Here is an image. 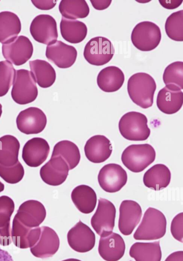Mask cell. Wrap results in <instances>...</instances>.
Returning <instances> with one entry per match:
<instances>
[{"instance_id": "cell-1", "label": "cell", "mask_w": 183, "mask_h": 261, "mask_svg": "<svg viewBox=\"0 0 183 261\" xmlns=\"http://www.w3.org/2000/svg\"><path fill=\"white\" fill-rule=\"evenodd\" d=\"M156 88L154 79L149 74L138 72L132 75L127 82L128 95L135 104L143 109L152 106Z\"/></svg>"}, {"instance_id": "cell-2", "label": "cell", "mask_w": 183, "mask_h": 261, "mask_svg": "<svg viewBox=\"0 0 183 261\" xmlns=\"http://www.w3.org/2000/svg\"><path fill=\"white\" fill-rule=\"evenodd\" d=\"M167 221L160 211L148 207L134 234L137 240H155L162 238L166 231Z\"/></svg>"}, {"instance_id": "cell-3", "label": "cell", "mask_w": 183, "mask_h": 261, "mask_svg": "<svg viewBox=\"0 0 183 261\" xmlns=\"http://www.w3.org/2000/svg\"><path fill=\"white\" fill-rule=\"evenodd\" d=\"M155 159V150L149 144L130 145L121 154L123 165L135 173L143 171L154 162Z\"/></svg>"}, {"instance_id": "cell-4", "label": "cell", "mask_w": 183, "mask_h": 261, "mask_svg": "<svg viewBox=\"0 0 183 261\" xmlns=\"http://www.w3.org/2000/svg\"><path fill=\"white\" fill-rule=\"evenodd\" d=\"M118 127L122 137L130 141H144L150 134L146 116L138 112L124 114L119 120Z\"/></svg>"}, {"instance_id": "cell-5", "label": "cell", "mask_w": 183, "mask_h": 261, "mask_svg": "<svg viewBox=\"0 0 183 261\" xmlns=\"http://www.w3.org/2000/svg\"><path fill=\"white\" fill-rule=\"evenodd\" d=\"M37 96V87L31 72L24 69L16 70L11 90L13 100L18 104L25 105L34 101Z\"/></svg>"}, {"instance_id": "cell-6", "label": "cell", "mask_w": 183, "mask_h": 261, "mask_svg": "<svg viewBox=\"0 0 183 261\" xmlns=\"http://www.w3.org/2000/svg\"><path fill=\"white\" fill-rule=\"evenodd\" d=\"M162 35L160 28L155 23L142 21L134 28L131 41L139 50L144 51L155 49L160 44Z\"/></svg>"}, {"instance_id": "cell-7", "label": "cell", "mask_w": 183, "mask_h": 261, "mask_svg": "<svg viewBox=\"0 0 183 261\" xmlns=\"http://www.w3.org/2000/svg\"><path fill=\"white\" fill-rule=\"evenodd\" d=\"M115 53L114 47L110 40L98 36L91 39L86 44L84 57L90 64L101 66L108 63Z\"/></svg>"}, {"instance_id": "cell-8", "label": "cell", "mask_w": 183, "mask_h": 261, "mask_svg": "<svg viewBox=\"0 0 183 261\" xmlns=\"http://www.w3.org/2000/svg\"><path fill=\"white\" fill-rule=\"evenodd\" d=\"M116 208L110 201L100 198L96 211L91 218V224L100 237L113 232L115 226Z\"/></svg>"}, {"instance_id": "cell-9", "label": "cell", "mask_w": 183, "mask_h": 261, "mask_svg": "<svg viewBox=\"0 0 183 261\" xmlns=\"http://www.w3.org/2000/svg\"><path fill=\"white\" fill-rule=\"evenodd\" d=\"M33 46L30 39L20 35L3 44L2 54L5 59L16 66L23 65L32 57Z\"/></svg>"}, {"instance_id": "cell-10", "label": "cell", "mask_w": 183, "mask_h": 261, "mask_svg": "<svg viewBox=\"0 0 183 261\" xmlns=\"http://www.w3.org/2000/svg\"><path fill=\"white\" fill-rule=\"evenodd\" d=\"M30 31L34 39L46 45L56 41L58 37L57 22L48 14H40L32 20Z\"/></svg>"}, {"instance_id": "cell-11", "label": "cell", "mask_w": 183, "mask_h": 261, "mask_svg": "<svg viewBox=\"0 0 183 261\" xmlns=\"http://www.w3.org/2000/svg\"><path fill=\"white\" fill-rule=\"evenodd\" d=\"M127 175L119 165L108 164L102 167L98 175L99 186L104 191L115 193L120 190L126 184Z\"/></svg>"}, {"instance_id": "cell-12", "label": "cell", "mask_w": 183, "mask_h": 261, "mask_svg": "<svg viewBox=\"0 0 183 261\" xmlns=\"http://www.w3.org/2000/svg\"><path fill=\"white\" fill-rule=\"evenodd\" d=\"M17 128L27 135L41 133L45 128L47 119L39 108L30 107L21 111L16 118Z\"/></svg>"}, {"instance_id": "cell-13", "label": "cell", "mask_w": 183, "mask_h": 261, "mask_svg": "<svg viewBox=\"0 0 183 261\" xmlns=\"http://www.w3.org/2000/svg\"><path fill=\"white\" fill-rule=\"evenodd\" d=\"M67 242L74 251L85 253L92 250L95 244V236L92 229L80 220L68 232Z\"/></svg>"}, {"instance_id": "cell-14", "label": "cell", "mask_w": 183, "mask_h": 261, "mask_svg": "<svg viewBox=\"0 0 183 261\" xmlns=\"http://www.w3.org/2000/svg\"><path fill=\"white\" fill-rule=\"evenodd\" d=\"M74 47L57 40L47 45L45 56L47 59L60 68H67L73 65L77 57Z\"/></svg>"}, {"instance_id": "cell-15", "label": "cell", "mask_w": 183, "mask_h": 261, "mask_svg": "<svg viewBox=\"0 0 183 261\" xmlns=\"http://www.w3.org/2000/svg\"><path fill=\"white\" fill-rule=\"evenodd\" d=\"M69 170L65 161L60 156H51L50 159L40 169V175L47 185L59 186L66 179Z\"/></svg>"}, {"instance_id": "cell-16", "label": "cell", "mask_w": 183, "mask_h": 261, "mask_svg": "<svg viewBox=\"0 0 183 261\" xmlns=\"http://www.w3.org/2000/svg\"><path fill=\"white\" fill-rule=\"evenodd\" d=\"M142 212L140 205L137 202L125 200L119 207L118 228L124 236L130 234L139 223Z\"/></svg>"}, {"instance_id": "cell-17", "label": "cell", "mask_w": 183, "mask_h": 261, "mask_svg": "<svg viewBox=\"0 0 183 261\" xmlns=\"http://www.w3.org/2000/svg\"><path fill=\"white\" fill-rule=\"evenodd\" d=\"M46 210L43 204L36 200H29L19 207L14 217L24 226L38 227L46 217Z\"/></svg>"}, {"instance_id": "cell-18", "label": "cell", "mask_w": 183, "mask_h": 261, "mask_svg": "<svg viewBox=\"0 0 183 261\" xmlns=\"http://www.w3.org/2000/svg\"><path fill=\"white\" fill-rule=\"evenodd\" d=\"M49 149V145L44 139L33 138L24 144L22 149V158L28 166L37 167L46 160Z\"/></svg>"}, {"instance_id": "cell-19", "label": "cell", "mask_w": 183, "mask_h": 261, "mask_svg": "<svg viewBox=\"0 0 183 261\" xmlns=\"http://www.w3.org/2000/svg\"><path fill=\"white\" fill-rule=\"evenodd\" d=\"M60 240L56 231L48 226L41 227L40 238L37 243L30 248L35 257L46 258L53 256L58 250Z\"/></svg>"}, {"instance_id": "cell-20", "label": "cell", "mask_w": 183, "mask_h": 261, "mask_svg": "<svg viewBox=\"0 0 183 261\" xmlns=\"http://www.w3.org/2000/svg\"><path fill=\"white\" fill-rule=\"evenodd\" d=\"M125 245L122 237L115 232L100 237L98 251L106 261H118L123 256Z\"/></svg>"}, {"instance_id": "cell-21", "label": "cell", "mask_w": 183, "mask_h": 261, "mask_svg": "<svg viewBox=\"0 0 183 261\" xmlns=\"http://www.w3.org/2000/svg\"><path fill=\"white\" fill-rule=\"evenodd\" d=\"M84 151L89 161L94 163H100L110 156L112 146L110 141L104 136L95 135L87 141Z\"/></svg>"}, {"instance_id": "cell-22", "label": "cell", "mask_w": 183, "mask_h": 261, "mask_svg": "<svg viewBox=\"0 0 183 261\" xmlns=\"http://www.w3.org/2000/svg\"><path fill=\"white\" fill-rule=\"evenodd\" d=\"M41 227L30 228L23 225L14 217L11 228L12 240L15 246L21 249L31 248L38 241Z\"/></svg>"}, {"instance_id": "cell-23", "label": "cell", "mask_w": 183, "mask_h": 261, "mask_svg": "<svg viewBox=\"0 0 183 261\" xmlns=\"http://www.w3.org/2000/svg\"><path fill=\"white\" fill-rule=\"evenodd\" d=\"M14 208V202L10 197L0 196V245L4 246L12 242L10 219Z\"/></svg>"}, {"instance_id": "cell-24", "label": "cell", "mask_w": 183, "mask_h": 261, "mask_svg": "<svg viewBox=\"0 0 183 261\" xmlns=\"http://www.w3.org/2000/svg\"><path fill=\"white\" fill-rule=\"evenodd\" d=\"M124 82L123 72L119 68L114 66L104 68L97 77L98 87L106 92H114L118 90Z\"/></svg>"}, {"instance_id": "cell-25", "label": "cell", "mask_w": 183, "mask_h": 261, "mask_svg": "<svg viewBox=\"0 0 183 261\" xmlns=\"http://www.w3.org/2000/svg\"><path fill=\"white\" fill-rule=\"evenodd\" d=\"M183 94L181 90L169 89L166 86L158 92L156 105L158 109L166 114H173L181 108Z\"/></svg>"}, {"instance_id": "cell-26", "label": "cell", "mask_w": 183, "mask_h": 261, "mask_svg": "<svg viewBox=\"0 0 183 261\" xmlns=\"http://www.w3.org/2000/svg\"><path fill=\"white\" fill-rule=\"evenodd\" d=\"M71 198L78 210L84 214L92 213L96 206L97 196L94 190L90 187L82 185L72 191Z\"/></svg>"}, {"instance_id": "cell-27", "label": "cell", "mask_w": 183, "mask_h": 261, "mask_svg": "<svg viewBox=\"0 0 183 261\" xmlns=\"http://www.w3.org/2000/svg\"><path fill=\"white\" fill-rule=\"evenodd\" d=\"M171 172L165 165L158 164L149 168L144 173L143 182L144 185L155 191L166 188L170 184Z\"/></svg>"}, {"instance_id": "cell-28", "label": "cell", "mask_w": 183, "mask_h": 261, "mask_svg": "<svg viewBox=\"0 0 183 261\" xmlns=\"http://www.w3.org/2000/svg\"><path fill=\"white\" fill-rule=\"evenodd\" d=\"M29 65L34 79L40 87L46 88L53 85L56 79V73L48 62L37 59L30 61Z\"/></svg>"}, {"instance_id": "cell-29", "label": "cell", "mask_w": 183, "mask_h": 261, "mask_svg": "<svg viewBox=\"0 0 183 261\" xmlns=\"http://www.w3.org/2000/svg\"><path fill=\"white\" fill-rule=\"evenodd\" d=\"M129 254L136 261H161L162 251L160 241L136 242L130 247Z\"/></svg>"}, {"instance_id": "cell-30", "label": "cell", "mask_w": 183, "mask_h": 261, "mask_svg": "<svg viewBox=\"0 0 183 261\" xmlns=\"http://www.w3.org/2000/svg\"><path fill=\"white\" fill-rule=\"evenodd\" d=\"M20 143L14 136L6 135L0 138V165L4 167L15 165L18 162Z\"/></svg>"}, {"instance_id": "cell-31", "label": "cell", "mask_w": 183, "mask_h": 261, "mask_svg": "<svg viewBox=\"0 0 183 261\" xmlns=\"http://www.w3.org/2000/svg\"><path fill=\"white\" fill-rule=\"evenodd\" d=\"M18 16L10 11L0 12V43H7L17 37L21 31Z\"/></svg>"}, {"instance_id": "cell-32", "label": "cell", "mask_w": 183, "mask_h": 261, "mask_svg": "<svg viewBox=\"0 0 183 261\" xmlns=\"http://www.w3.org/2000/svg\"><path fill=\"white\" fill-rule=\"evenodd\" d=\"M61 34L67 42L76 44L83 41L87 34V28L83 22L62 17L60 24Z\"/></svg>"}, {"instance_id": "cell-33", "label": "cell", "mask_w": 183, "mask_h": 261, "mask_svg": "<svg viewBox=\"0 0 183 261\" xmlns=\"http://www.w3.org/2000/svg\"><path fill=\"white\" fill-rule=\"evenodd\" d=\"M59 155L67 163L69 170L73 169L79 164L81 155L78 147L73 142L63 140L55 145L51 156Z\"/></svg>"}, {"instance_id": "cell-34", "label": "cell", "mask_w": 183, "mask_h": 261, "mask_svg": "<svg viewBox=\"0 0 183 261\" xmlns=\"http://www.w3.org/2000/svg\"><path fill=\"white\" fill-rule=\"evenodd\" d=\"M59 10L63 17L74 20L85 18L90 12L88 5L84 0H62Z\"/></svg>"}, {"instance_id": "cell-35", "label": "cell", "mask_w": 183, "mask_h": 261, "mask_svg": "<svg viewBox=\"0 0 183 261\" xmlns=\"http://www.w3.org/2000/svg\"><path fill=\"white\" fill-rule=\"evenodd\" d=\"M183 62L176 61L168 65L164 70L163 80L169 89L181 90L183 87Z\"/></svg>"}, {"instance_id": "cell-36", "label": "cell", "mask_w": 183, "mask_h": 261, "mask_svg": "<svg viewBox=\"0 0 183 261\" xmlns=\"http://www.w3.org/2000/svg\"><path fill=\"white\" fill-rule=\"evenodd\" d=\"M183 11L173 12L167 18L165 24L166 33L171 39L176 41H182Z\"/></svg>"}, {"instance_id": "cell-37", "label": "cell", "mask_w": 183, "mask_h": 261, "mask_svg": "<svg viewBox=\"0 0 183 261\" xmlns=\"http://www.w3.org/2000/svg\"><path fill=\"white\" fill-rule=\"evenodd\" d=\"M16 70L8 61H0V97L5 95L13 83Z\"/></svg>"}, {"instance_id": "cell-38", "label": "cell", "mask_w": 183, "mask_h": 261, "mask_svg": "<svg viewBox=\"0 0 183 261\" xmlns=\"http://www.w3.org/2000/svg\"><path fill=\"white\" fill-rule=\"evenodd\" d=\"M24 174L23 167L19 161L11 167H4L0 165V177L9 184H15L20 181Z\"/></svg>"}, {"instance_id": "cell-39", "label": "cell", "mask_w": 183, "mask_h": 261, "mask_svg": "<svg viewBox=\"0 0 183 261\" xmlns=\"http://www.w3.org/2000/svg\"><path fill=\"white\" fill-rule=\"evenodd\" d=\"M182 213L178 214L173 219L170 227L171 233L174 239L182 242Z\"/></svg>"}, {"instance_id": "cell-40", "label": "cell", "mask_w": 183, "mask_h": 261, "mask_svg": "<svg viewBox=\"0 0 183 261\" xmlns=\"http://www.w3.org/2000/svg\"><path fill=\"white\" fill-rule=\"evenodd\" d=\"M33 4L38 9L43 10H50L53 8L57 3L56 1H38L32 0Z\"/></svg>"}, {"instance_id": "cell-41", "label": "cell", "mask_w": 183, "mask_h": 261, "mask_svg": "<svg viewBox=\"0 0 183 261\" xmlns=\"http://www.w3.org/2000/svg\"><path fill=\"white\" fill-rule=\"evenodd\" d=\"M92 6L96 10H102L107 9L110 5L111 0H91Z\"/></svg>"}, {"instance_id": "cell-42", "label": "cell", "mask_w": 183, "mask_h": 261, "mask_svg": "<svg viewBox=\"0 0 183 261\" xmlns=\"http://www.w3.org/2000/svg\"><path fill=\"white\" fill-rule=\"evenodd\" d=\"M161 5L166 9H174L180 5L182 0L176 1H161L159 0Z\"/></svg>"}, {"instance_id": "cell-43", "label": "cell", "mask_w": 183, "mask_h": 261, "mask_svg": "<svg viewBox=\"0 0 183 261\" xmlns=\"http://www.w3.org/2000/svg\"><path fill=\"white\" fill-rule=\"evenodd\" d=\"M183 252L182 251H177L170 254L165 259V261H182Z\"/></svg>"}, {"instance_id": "cell-44", "label": "cell", "mask_w": 183, "mask_h": 261, "mask_svg": "<svg viewBox=\"0 0 183 261\" xmlns=\"http://www.w3.org/2000/svg\"><path fill=\"white\" fill-rule=\"evenodd\" d=\"M0 261H13L9 253L0 248Z\"/></svg>"}, {"instance_id": "cell-45", "label": "cell", "mask_w": 183, "mask_h": 261, "mask_svg": "<svg viewBox=\"0 0 183 261\" xmlns=\"http://www.w3.org/2000/svg\"><path fill=\"white\" fill-rule=\"evenodd\" d=\"M62 261H82V260L78 259H76V258H68V259L63 260Z\"/></svg>"}, {"instance_id": "cell-46", "label": "cell", "mask_w": 183, "mask_h": 261, "mask_svg": "<svg viewBox=\"0 0 183 261\" xmlns=\"http://www.w3.org/2000/svg\"><path fill=\"white\" fill-rule=\"evenodd\" d=\"M5 188L4 185L0 181V192L4 191Z\"/></svg>"}, {"instance_id": "cell-47", "label": "cell", "mask_w": 183, "mask_h": 261, "mask_svg": "<svg viewBox=\"0 0 183 261\" xmlns=\"http://www.w3.org/2000/svg\"><path fill=\"white\" fill-rule=\"evenodd\" d=\"M2 106L0 103V117H1V115H2Z\"/></svg>"}]
</instances>
